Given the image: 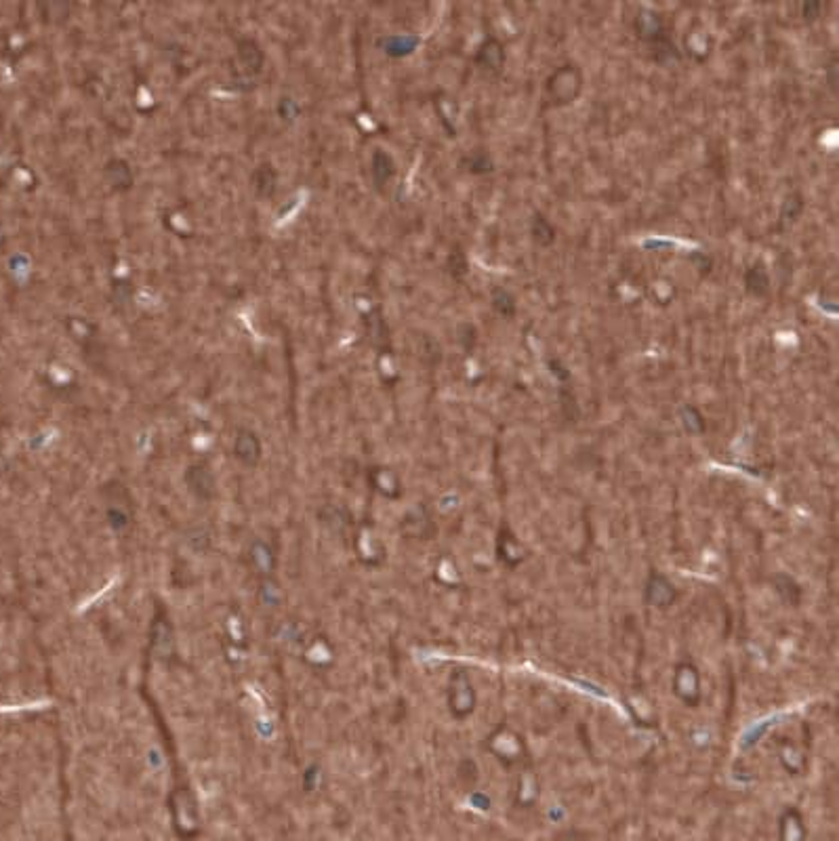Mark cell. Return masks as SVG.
<instances>
[{
	"label": "cell",
	"mask_w": 839,
	"mask_h": 841,
	"mask_svg": "<svg viewBox=\"0 0 839 841\" xmlns=\"http://www.w3.org/2000/svg\"><path fill=\"white\" fill-rule=\"evenodd\" d=\"M747 288H749L753 295H764V293L768 290V276H766L762 263H760V265H753V267L747 271Z\"/></svg>",
	"instance_id": "6da1fadb"
},
{
	"label": "cell",
	"mask_w": 839,
	"mask_h": 841,
	"mask_svg": "<svg viewBox=\"0 0 839 841\" xmlns=\"http://www.w3.org/2000/svg\"><path fill=\"white\" fill-rule=\"evenodd\" d=\"M494 307L503 314V316H511L515 305L513 299L505 293V290H494Z\"/></svg>",
	"instance_id": "7a4b0ae2"
}]
</instances>
